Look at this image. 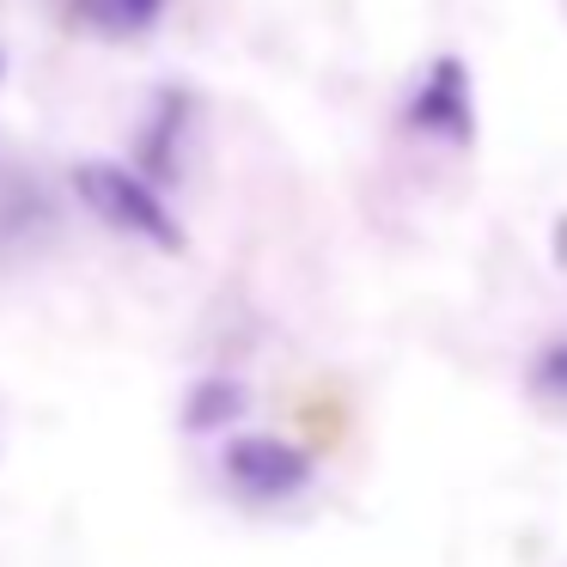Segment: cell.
<instances>
[{
	"label": "cell",
	"instance_id": "6da1fadb",
	"mask_svg": "<svg viewBox=\"0 0 567 567\" xmlns=\"http://www.w3.org/2000/svg\"><path fill=\"white\" fill-rule=\"evenodd\" d=\"M74 196H80V208H86L92 220H104L111 233L141 238V245H153V250H184V226H177V214L165 208L159 189H153L141 172H128V165L80 159L74 165Z\"/></svg>",
	"mask_w": 567,
	"mask_h": 567
},
{
	"label": "cell",
	"instance_id": "7a4b0ae2",
	"mask_svg": "<svg viewBox=\"0 0 567 567\" xmlns=\"http://www.w3.org/2000/svg\"><path fill=\"white\" fill-rule=\"evenodd\" d=\"M220 476H226V488L245 494L250 506H281V501H293V494L311 488L318 464H311V452L293 445V440L238 433V440H226V452H220Z\"/></svg>",
	"mask_w": 567,
	"mask_h": 567
},
{
	"label": "cell",
	"instance_id": "3957f363",
	"mask_svg": "<svg viewBox=\"0 0 567 567\" xmlns=\"http://www.w3.org/2000/svg\"><path fill=\"white\" fill-rule=\"evenodd\" d=\"M403 123L445 147H470L476 141V80H470L464 55H433V68L415 80L403 104Z\"/></svg>",
	"mask_w": 567,
	"mask_h": 567
},
{
	"label": "cell",
	"instance_id": "277c9868",
	"mask_svg": "<svg viewBox=\"0 0 567 567\" xmlns=\"http://www.w3.org/2000/svg\"><path fill=\"white\" fill-rule=\"evenodd\" d=\"M184 123H189V99L184 92H159L153 123H147V135H141V165H147L153 177L184 172Z\"/></svg>",
	"mask_w": 567,
	"mask_h": 567
},
{
	"label": "cell",
	"instance_id": "5b68a950",
	"mask_svg": "<svg viewBox=\"0 0 567 567\" xmlns=\"http://www.w3.org/2000/svg\"><path fill=\"white\" fill-rule=\"evenodd\" d=\"M245 409H250L245 384L226 379V372H214V379H196V384H189V396H184V427H189V433H226L238 415H245Z\"/></svg>",
	"mask_w": 567,
	"mask_h": 567
},
{
	"label": "cell",
	"instance_id": "8992f818",
	"mask_svg": "<svg viewBox=\"0 0 567 567\" xmlns=\"http://www.w3.org/2000/svg\"><path fill=\"white\" fill-rule=\"evenodd\" d=\"M172 0H68V13L99 38H141L165 19Z\"/></svg>",
	"mask_w": 567,
	"mask_h": 567
},
{
	"label": "cell",
	"instance_id": "52a82bcc",
	"mask_svg": "<svg viewBox=\"0 0 567 567\" xmlns=\"http://www.w3.org/2000/svg\"><path fill=\"white\" fill-rule=\"evenodd\" d=\"M530 391L549 396V403H567V342L537 348V360H530Z\"/></svg>",
	"mask_w": 567,
	"mask_h": 567
},
{
	"label": "cell",
	"instance_id": "ba28073f",
	"mask_svg": "<svg viewBox=\"0 0 567 567\" xmlns=\"http://www.w3.org/2000/svg\"><path fill=\"white\" fill-rule=\"evenodd\" d=\"M0 74H7V55H0Z\"/></svg>",
	"mask_w": 567,
	"mask_h": 567
}]
</instances>
